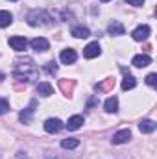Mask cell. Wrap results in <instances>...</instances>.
<instances>
[{"instance_id": "1", "label": "cell", "mask_w": 157, "mask_h": 159, "mask_svg": "<svg viewBox=\"0 0 157 159\" xmlns=\"http://www.w3.org/2000/svg\"><path fill=\"white\" fill-rule=\"evenodd\" d=\"M28 24L30 26H44V24H48L52 19H50V15L44 11V9H34L30 15H28Z\"/></svg>"}, {"instance_id": "2", "label": "cell", "mask_w": 157, "mask_h": 159, "mask_svg": "<svg viewBox=\"0 0 157 159\" xmlns=\"http://www.w3.org/2000/svg\"><path fill=\"white\" fill-rule=\"evenodd\" d=\"M150 26L148 24H141V26H137L133 32H131V37L135 41H146L148 37H150Z\"/></svg>"}, {"instance_id": "3", "label": "cell", "mask_w": 157, "mask_h": 159, "mask_svg": "<svg viewBox=\"0 0 157 159\" xmlns=\"http://www.w3.org/2000/svg\"><path fill=\"white\" fill-rule=\"evenodd\" d=\"M100 54H102V48H100L98 43H89V44L83 48V57H87V59H94V57H98Z\"/></svg>"}, {"instance_id": "4", "label": "cell", "mask_w": 157, "mask_h": 159, "mask_svg": "<svg viewBox=\"0 0 157 159\" xmlns=\"http://www.w3.org/2000/svg\"><path fill=\"white\" fill-rule=\"evenodd\" d=\"M63 128H65V124H63V120H59V119H48L44 122V129L48 133H59Z\"/></svg>"}, {"instance_id": "5", "label": "cell", "mask_w": 157, "mask_h": 159, "mask_svg": "<svg viewBox=\"0 0 157 159\" xmlns=\"http://www.w3.org/2000/svg\"><path fill=\"white\" fill-rule=\"evenodd\" d=\"M59 59H61V63H63V65H72V63L78 59V54H76V50H74V48H65V50L61 52Z\"/></svg>"}, {"instance_id": "6", "label": "cell", "mask_w": 157, "mask_h": 159, "mask_svg": "<svg viewBox=\"0 0 157 159\" xmlns=\"http://www.w3.org/2000/svg\"><path fill=\"white\" fill-rule=\"evenodd\" d=\"M150 63H152V57H150L148 54H137V56H133V59H131V65H135V67H139V69L148 67Z\"/></svg>"}, {"instance_id": "7", "label": "cell", "mask_w": 157, "mask_h": 159, "mask_svg": "<svg viewBox=\"0 0 157 159\" xmlns=\"http://www.w3.org/2000/svg\"><path fill=\"white\" fill-rule=\"evenodd\" d=\"M129 139H131V131H129V129H120V131H117V133L113 135L111 143H113V144H124V143H128Z\"/></svg>"}, {"instance_id": "8", "label": "cell", "mask_w": 157, "mask_h": 159, "mask_svg": "<svg viewBox=\"0 0 157 159\" xmlns=\"http://www.w3.org/2000/svg\"><path fill=\"white\" fill-rule=\"evenodd\" d=\"M9 46H11L13 50H17V52H24V50H26V46H28V41L24 39V37L15 35V37H11V39H9Z\"/></svg>"}, {"instance_id": "9", "label": "cell", "mask_w": 157, "mask_h": 159, "mask_svg": "<svg viewBox=\"0 0 157 159\" xmlns=\"http://www.w3.org/2000/svg\"><path fill=\"white\" fill-rule=\"evenodd\" d=\"M30 46H32L35 52H46L48 46H50V43L44 39V37H35V39L30 41Z\"/></svg>"}, {"instance_id": "10", "label": "cell", "mask_w": 157, "mask_h": 159, "mask_svg": "<svg viewBox=\"0 0 157 159\" xmlns=\"http://www.w3.org/2000/svg\"><path fill=\"white\" fill-rule=\"evenodd\" d=\"M83 122H85V119L81 117V115H74V117H70L69 119V122L65 124L70 131H76V129H79L81 126H83Z\"/></svg>"}, {"instance_id": "11", "label": "cell", "mask_w": 157, "mask_h": 159, "mask_svg": "<svg viewBox=\"0 0 157 159\" xmlns=\"http://www.w3.org/2000/svg\"><path fill=\"white\" fill-rule=\"evenodd\" d=\"M124 26H122V22H118V20H113L109 26H107V34L109 35H124Z\"/></svg>"}, {"instance_id": "12", "label": "cell", "mask_w": 157, "mask_h": 159, "mask_svg": "<svg viewBox=\"0 0 157 159\" xmlns=\"http://www.w3.org/2000/svg\"><path fill=\"white\" fill-rule=\"evenodd\" d=\"M37 94H41V96H50V94H54V87L48 81H41L39 85H37Z\"/></svg>"}, {"instance_id": "13", "label": "cell", "mask_w": 157, "mask_h": 159, "mask_svg": "<svg viewBox=\"0 0 157 159\" xmlns=\"http://www.w3.org/2000/svg\"><path fill=\"white\" fill-rule=\"evenodd\" d=\"M104 107H105V111H107V113H117V111H118V98H117V96H109V98L105 100Z\"/></svg>"}, {"instance_id": "14", "label": "cell", "mask_w": 157, "mask_h": 159, "mask_svg": "<svg viewBox=\"0 0 157 159\" xmlns=\"http://www.w3.org/2000/svg\"><path fill=\"white\" fill-rule=\"evenodd\" d=\"M157 124L154 120H142L141 124H139V129H141V133H152V131H155Z\"/></svg>"}, {"instance_id": "15", "label": "cell", "mask_w": 157, "mask_h": 159, "mask_svg": "<svg viewBox=\"0 0 157 159\" xmlns=\"http://www.w3.org/2000/svg\"><path fill=\"white\" fill-rule=\"evenodd\" d=\"M72 35L78 37V39H85V37L91 35V32H89L87 26H76V28H72Z\"/></svg>"}, {"instance_id": "16", "label": "cell", "mask_w": 157, "mask_h": 159, "mask_svg": "<svg viewBox=\"0 0 157 159\" xmlns=\"http://www.w3.org/2000/svg\"><path fill=\"white\" fill-rule=\"evenodd\" d=\"M32 115H34V102H32V106H30V107H26L24 111H20V115H19V119H20V122H24V124H28V122L32 120Z\"/></svg>"}, {"instance_id": "17", "label": "cell", "mask_w": 157, "mask_h": 159, "mask_svg": "<svg viewBox=\"0 0 157 159\" xmlns=\"http://www.w3.org/2000/svg\"><path fill=\"white\" fill-rule=\"evenodd\" d=\"M13 22V15L9 11H0V28H6Z\"/></svg>"}, {"instance_id": "18", "label": "cell", "mask_w": 157, "mask_h": 159, "mask_svg": "<svg viewBox=\"0 0 157 159\" xmlns=\"http://www.w3.org/2000/svg\"><path fill=\"white\" fill-rule=\"evenodd\" d=\"M78 146H79L78 139H63V141H61V148H65V150H74V148H78Z\"/></svg>"}, {"instance_id": "19", "label": "cell", "mask_w": 157, "mask_h": 159, "mask_svg": "<svg viewBox=\"0 0 157 159\" xmlns=\"http://www.w3.org/2000/svg\"><path fill=\"white\" fill-rule=\"evenodd\" d=\"M135 85H137V80L133 78V76H129V74L122 80V89H124V91H129V89H133Z\"/></svg>"}, {"instance_id": "20", "label": "cell", "mask_w": 157, "mask_h": 159, "mask_svg": "<svg viewBox=\"0 0 157 159\" xmlns=\"http://www.w3.org/2000/svg\"><path fill=\"white\" fill-rule=\"evenodd\" d=\"M44 72H46V74H56V72H57V65H56V61H48V63L44 65Z\"/></svg>"}, {"instance_id": "21", "label": "cell", "mask_w": 157, "mask_h": 159, "mask_svg": "<svg viewBox=\"0 0 157 159\" xmlns=\"http://www.w3.org/2000/svg\"><path fill=\"white\" fill-rule=\"evenodd\" d=\"M7 111H9V102L6 98H0V115H4Z\"/></svg>"}, {"instance_id": "22", "label": "cell", "mask_w": 157, "mask_h": 159, "mask_svg": "<svg viewBox=\"0 0 157 159\" xmlns=\"http://www.w3.org/2000/svg\"><path fill=\"white\" fill-rule=\"evenodd\" d=\"M146 83H148L150 87H155L157 85V74H148V76H146Z\"/></svg>"}, {"instance_id": "23", "label": "cell", "mask_w": 157, "mask_h": 159, "mask_svg": "<svg viewBox=\"0 0 157 159\" xmlns=\"http://www.w3.org/2000/svg\"><path fill=\"white\" fill-rule=\"evenodd\" d=\"M126 2H128V4H129V6H137V7H139V6H142V4H144V0H126Z\"/></svg>"}, {"instance_id": "24", "label": "cell", "mask_w": 157, "mask_h": 159, "mask_svg": "<svg viewBox=\"0 0 157 159\" xmlns=\"http://www.w3.org/2000/svg\"><path fill=\"white\" fill-rule=\"evenodd\" d=\"M17 159H26V154H24V152H19V156H17Z\"/></svg>"}, {"instance_id": "25", "label": "cell", "mask_w": 157, "mask_h": 159, "mask_svg": "<svg viewBox=\"0 0 157 159\" xmlns=\"http://www.w3.org/2000/svg\"><path fill=\"white\" fill-rule=\"evenodd\" d=\"M2 80H4V74H0V81H2Z\"/></svg>"}, {"instance_id": "26", "label": "cell", "mask_w": 157, "mask_h": 159, "mask_svg": "<svg viewBox=\"0 0 157 159\" xmlns=\"http://www.w3.org/2000/svg\"><path fill=\"white\" fill-rule=\"evenodd\" d=\"M102 2H109V0H102Z\"/></svg>"}, {"instance_id": "27", "label": "cell", "mask_w": 157, "mask_h": 159, "mask_svg": "<svg viewBox=\"0 0 157 159\" xmlns=\"http://www.w3.org/2000/svg\"><path fill=\"white\" fill-rule=\"evenodd\" d=\"M11 2H17V0H11Z\"/></svg>"}]
</instances>
